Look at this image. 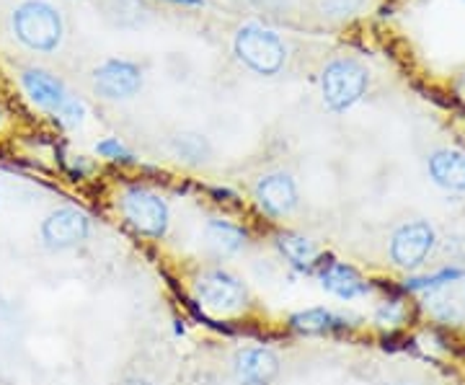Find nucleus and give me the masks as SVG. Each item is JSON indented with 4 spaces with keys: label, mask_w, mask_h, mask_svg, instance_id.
<instances>
[{
    "label": "nucleus",
    "mask_w": 465,
    "mask_h": 385,
    "mask_svg": "<svg viewBox=\"0 0 465 385\" xmlns=\"http://www.w3.org/2000/svg\"><path fill=\"white\" fill-rule=\"evenodd\" d=\"M11 34L26 50L50 54L63 44L65 21L50 0H21L11 11Z\"/></svg>",
    "instance_id": "obj_1"
},
{
    "label": "nucleus",
    "mask_w": 465,
    "mask_h": 385,
    "mask_svg": "<svg viewBox=\"0 0 465 385\" xmlns=\"http://www.w3.org/2000/svg\"><path fill=\"white\" fill-rule=\"evenodd\" d=\"M21 85L26 96L65 127H81L85 119V104L67 91V85L42 67H26L21 73Z\"/></svg>",
    "instance_id": "obj_2"
},
{
    "label": "nucleus",
    "mask_w": 465,
    "mask_h": 385,
    "mask_svg": "<svg viewBox=\"0 0 465 385\" xmlns=\"http://www.w3.org/2000/svg\"><path fill=\"white\" fill-rule=\"evenodd\" d=\"M232 50L235 57L243 65L259 73V75H277L287 63V47L280 39V34H274L272 29H264L259 24H246L235 32L232 39Z\"/></svg>",
    "instance_id": "obj_3"
},
{
    "label": "nucleus",
    "mask_w": 465,
    "mask_h": 385,
    "mask_svg": "<svg viewBox=\"0 0 465 385\" xmlns=\"http://www.w3.org/2000/svg\"><path fill=\"white\" fill-rule=\"evenodd\" d=\"M370 75L367 67L351 57H339L321 73V94L331 112H347L365 96Z\"/></svg>",
    "instance_id": "obj_4"
},
{
    "label": "nucleus",
    "mask_w": 465,
    "mask_h": 385,
    "mask_svg": "<svg viewBox=\"0 0 465 385\" xmlns=\"http://www.w3.org/2000/svg\"><path fill=\"white\" fill-rule=\"evenodd\" d=\"M194 298L202 308L213 311V313H241L249 305V292L246 285L225 269H207L202 271L194 282Z\"/></svg>",
    "instance_id": "obj_5"
},
{
    "label": "nucleus",
    "mask_w": 465,
    "mask_h": 385,
    "mask_svg": "<svg viewBox=\"0 0 465 385\" xmlns=\"http://www.w3.org/2000/svg\"><path fill=\"white\" fill-rule=\"evenodd\" d=\"M122 215L140 235L163 238L171 222L166 200L145 186H127L122 192Z\"/></svg>",
    "instance_id": "obj_6"
},
{
    "label": "nucleus",
    "mask_w": 465,
    "mask_h": 385,
    "mask_svg": "<svg viewBox=\"0 0 465 385\" xmlns=\"http://www.w3.org/2000/svg\"><path fill=\"white\" fill-rule=\"evenodd\" d=\"M88 235H91V220L84 210L70 207V204L52 210L39 225V241L52 253L70 252L85 243Z\"/></svg>",
    "instance_id": "obj_7"
},
{
    "label": "nucleus",
    "mask_w": 465,
    "mask_h": 385,
    "mask_svg": "<svg viewBox=\"0 0 465 385\" xmlns=\"http://www.w3.org/2000/svg\"><path fill=\"white\" fill-rule=\"evenodd\" d=\"M143 70L130 60H106L94 70V91L106 101H127L140 94Z\"/></svg>",
    "instance_id": "obj_8"
},
{
    "label": "nucleus",
    "mask_w": 465,
    "mask_h": 385,
    "mask_svg": "<svg viewBox=\"0 0 465 385\" xmlns=\"http://www.w3.org/2000/svg\"><path fill=\"white\" fill-rule=\"evenodd\" d=\"M434 249V231L424 220H411L401 225L391 241V259L401 269H416L427 262V256Z\"/></svg>",
    "instance_id": "obj_9"
},
{
    "label": "nucleus",
    "mask_w": 465,
    "mask_h": 385,
    "mask_svg": "<svg viewBox=\"0 0 465 385\" xmlns=\"http://www.w3.org/2000/svg\"><path fill=\"white\" fill-rule=\"evenodd\" d=\"M253 200L269 218H287L295 212L300 202L295 179L284 171L266 173L253 186Z\"/></svg>",
    "instance_id": "obj_10"
},
{
    "label": "nucleus",
    "mask_w": 465,
    "mask_h": 385,
    "mask_svg": "<svg viewBox=\"0 0 465 385\" xmlns=\"http://www.w3.org/2000/svg\"><path fill=\"white\" fill-rule=\"evenodd\" d=\"M238 385H272L280 375V357L269 347H243L232 357Z\"/></svg>",
    "instance_id": "obj_11"
},
{
    "label": "nucleus",
    "mask_w": 465,
    "mask_h": 385,
    "mask_svg": "<svg viewBox=\"0 0 465 385\" xmlns=\"http://www.w3.org/2000/svg\"><path fill=\"white\" fill-rule=\"evenodd\" d=\"M318 277H321V285L341 301H354L370 290V285L357 274V269L344 262H326L318 271Z\"/></svg>",
    "instance_id": "obj_12"
},
{
    "label": "nucleus",
    "mask_w": 465,
    "mask_h": 385,
    "mask_svg": "<svg viewBox=\"0 0 465 385\" xmlns=\"http://www.w3.org/2000/svg\"><path fill=\"white\" fill-rule=\"evenodd\" d=\"M204 241L215 256L228 259V256H235L249 246V233L243 228L228 222V220H210L204 225Z\"/></svg>",
    "instance_id": "obj_13"
},
{
    "label": "nucleus",
    "mask_w": 465,
    "mask_h": 385,
    "mask_svg": "<svg viewBox=\"0 0 465 385\" xmlns=\"http://www.w3.org/2000/svg\"><path fill=\"white\" fill-rule=\"evenodd\" d=\"M430 173L434 184L450 192H465V153L463 151H437L430 158Z\"/></svg>",
    "instance_id": "obj_14"
},
{
    "label": "nucleus",
    "mask_w": 465,
    "mask_h": 385,
    "mask_svg": "<svg viewBox=\"0 0 465 385\" xmlns=\"http://www.w3.org/2000/svg\"><path fill=\"white\" fill-rule=\"evenodd\" d=\"M274 243H277V249L284 256V262L300 269V271L316 267L318 249L311 238H305V235L300 233H280Z\"/></svg>",
    "instance_id": "obj_15"
},
{
    "label": "nucleus",
    "mask_w": 465,
    "mask_h": 385,
    "mask_svg": "<svg viewBox=\"0 0 465 385\" xmlns=\"http://www.w3.org/2000/svg\"><path fill=\"white\" fill-rule=\"evenodd\" d=\"M290 326L300 331V334H331L347 326L344 316H336L333 311L326 308H308V311H300L290 319Z\"/></svg>",
    "instance_id": "obj_16"
},
{
    "label": "nucleus",
    "mask_w": 465,
    "mask_h": 385,
    "mask_svg": "<svg viewBox=\"0 0 465 385\" xmlns=\"http://www.w3.org/2000/svg\"><path fill=\"white\" fill-rule=\"evenodd\" d=\"M171 151L173 155L189 163V166H202L213 158V145L210 140L200 133H179L171 137Z\"/></svg>",
    "instance_id": "obj_17"
},
{
    "label": "nucleus",
    "mask_w": 465,
    "mask_h": 385,
    "mask_svg": "<svg viewBox=\"0 0 465 385\" xmlns=\"http://www.w3.org/2000/svg\"><path fill=\"white\" fill-rule=\"evenodd\" d=\"M452 280H460V269H442L432 277H421V280H409L406 290H434V287H442L452 282Z\"/></svg>",
    "instance_id": "obj_18"
},
{
    "label": "nucleus",
    "mask_w": 465,
    "mask_h": 385,
    "mask_svg": "<svg viewBox=\"0 0 465 385\" xmlns=\"http://www.w3.org/2000/svg\"><path fill=\"white\" fill-rule=\"evenodd\" d=\"M96 153L101 158H109V161H133V153L127 151L116 137H104L96 145Z\"/></svg>",
    "instance_id": "obj_19"
},
{
    "label": "nucleus",
    "mask_w": 465,
    "mask_h": 385,
    "mask_svg": "<svg viewBox=\"0 0 465 385\" xmlns=\"http://www.w3.org/2000/svg\"><path fill=\"white\" fill-rule=\"evenodd\" d=\"M171 3H179V5H202L204 0H171Z\"/></svg>",
    "instance_id": "obj_20"
},
{
    "label": "nucleus",
    "mask_w": 465,
    "mask_h": 385,
    "mask_svg": "<svg viewBox=\"0 0 465 385\" xmlns=\"http://www.w3.org/2000/svg\"><path fill=\"white\" fill-rule=\"evenodd\" d=\"M3 124H5V112H3V106H0V130H3Z\"/></svg>",
    "instance_id": "obj_21"
},
{
    "label": "nucleus",
    "mask_w": 465,
    "mask_h": 385,
    "mask_svg": "<svg viewBox=\"0 0 465 385\" xmlns=\"http://www.w3.org/2000/svg\"><path fill=\"white\" fill-rule=\"evenodd\" d=\"M460 88H463V94H465V75H463V78H460Z\"/></svg>",
    "instance_id": "obj_22"
}]
</instances>
